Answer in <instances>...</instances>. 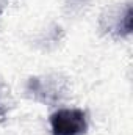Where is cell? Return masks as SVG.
I'll return each instance as SVG.
<instances>
[{
	"mask_svg": "<svg viewBox=\"0 0 133 135\" xmlns=\"http://www.w3.org/2000/svg\"><path fill=\"white\" fill-rule=\"evenodd\" d=\"M27 93L34 101L55 104L60 99L61 86L58 85V80L50 77H32L27 83Z\"/></svg>",
	"mask_w": 133,
	"mask_h": 135,
	"instance_id": "obj_2",
	"label": "cell"
},
{
	"mask_svg": "<svg viewBox=\"0 0 133 135\" xmlns=\"http://www.w3.org/2000/svg\"><path fill=\"white\" fill-rule=\"evenodd\" d=\"M53 135H85L88 131L86 113L80 108H61L50 116Z\"/></svg>",
	"mask_w": 133,
	"mask_h": 135,
	"instance_id": "obj_1",
	"label": "cell"
},
{
	"mask_svg": "<svg viewBox=\"0 0 133 135\" xmlns=\"http://www.w3.org/2000/svg\"><path fill=\"white\" fill-rule=\"evenodd\" d=\"M13 105H14V101H13L9 86L0 80V118H6Z\"/></svg>",
	"mask_w": 133,
	"mask_h": 135,
	"instance_id": "obj_3",
	"label": "cell"
},
{
	"mask_svg": "<svg viewBox=\"0 0 133 135\" xmlns=\"http://www.w3.org/2000/svg\"><path fill=\"white\" fill-rule=\"evenodd\" d=\"M132 19H133L132 6L127 5L125 6V13L117 19V24H116V33L119 36H129L132 33Z\"/></svg>",
	"mask_w": 133,
	"mask_h": 135,
	"instance_id": "obj_4",
	"label": "cell"
}]
</instances>
